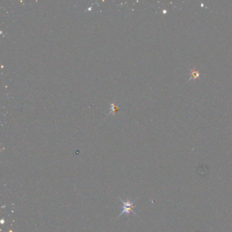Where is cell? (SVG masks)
Masks as SVG:
<instances>
[{
    "label": "cell",
    "mask_w": 232,
    "mask_h": 232,
    "mask_svg": "<svg viewBox=\"0 0 232 232\" xmlns=\"http://www.w3.org/2000/svg\"><path fill=\"white\" fill-rule=\"evenodd\" d=\"M191 79H192V78H193V79H195V78L199 77V72L195 68V69H193V70L192 71H191Z\"/></svg>",
    "instance_id": "7a4b0ae2"
},
{
    "label": "cell",
    "mask_w": 232,
    "mask_h": 232,
    "mask_svg": "<svg viewBox=\"0 0 232 232\" xmlns=\"http://www.w3.org/2000/svg\"><path fill=\"white\" fill-rule=\"evenodd\" d=\"M121 201L123 202V212H122L120 215H118V217H121L122 215L123 214H130V213H133L134 215H136V213L133 211V202H131L130 200H127V201H123V199H121L120 198Z\"/></svg>",
    "instance_id": "6da1fadb"
}]
</instances>
